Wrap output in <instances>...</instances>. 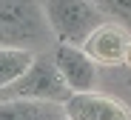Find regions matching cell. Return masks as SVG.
Masks as SVG:
<instances>
[{"label":"cell","mask_w":131,"mask_h":120,"mask_svg":"<svg viewBox=\"0 0 131 120\" xmlns=\"http://www.w3.org/2000/svg\"><path fill=\"white\" fill-rule=\"evenodd\" d=\"M51 37V26L37 0H0V46L31 49Z\"/></svg>","instance_id":"6da1fadb"},{"label":"cell","mask_w":131,"mask_h":120,"mask_svg":"<svg viewBox=\"0 0 131 120\" xmlns=\"http://www.w3.org/2000/svg\"><path fill=\"white\" fill-rule=\"evenodd\" d=\"M46 20L51 26V34L60 43L83 46L103 20V9L94 0H46L43 3Z\"/></svg>","instance_id":"7a4b0ae2"},{"label":"cell","mask_w":131,"mask_h":120,"mask_svg":"<svg viewBox=\"0 0 131 120\" xmlns=\"http://www.w3.org/2000/svg\"><path fill=\"white\" fill-rule=\"evenodd\" d=\"M14 97H31V100H49V103H66L71 97L69 83L63 80L60 69L54 63L51 54H37L34 63L29 66V71L20 77L14 86H9Z\"/></svg>","instance_id":"3957f363"},{"label":"cell","mask_w":131,"mask_h":120,"mask_svg":"<svg viewBox=\"0 0 131 120\" xmlns=\"http://www.w3.org/2000/svg\"><path fill=\"white\" fill-rule=\"evenodd\" d=\"M63 80L69 83V89L74 94L83 91H94L97 89V63L89 57V52L83 46H71V43H57L51 52Z\"/></svg>","instance_id":"277c9868"},{"label":"cell","mask_w":131,"mask_h":120,"mask_svg":"<svg viewBox=\"0 0 131 120\" xmlns=\"http://www.w3.org/2000/svg\"><path fill=\"white\" fill-rule=\"evenodd\" d=\"M83 49L89 52V57L97 63V66H117V63H125L128 57V49H131V34L123 23H111L105 20L85 37Z\"/></svg>","instance_id":"5b68a950"},{"label":"cell","mask_w":131,"mask_h":120,"mask_svg":"<svg viewBox=\"0 0 131 120\" xmlns=\"http://www.w3.org/2000/svg\"><path fill=\"white\" fill-rule=\"evenodd\" d=\"M66 120H131V109L114 97H105L97 91L71 94L63 103Z\"/></svg>","instance_id":"8992f818"},{"label":"cell","mask_w":131,"mask_h":120,"mask_svg":"<svg viewBox=\"0 0 131 120\" xmlns=\"http://www.w3.org/2000/svg\"><path fill=\"white\" fill-rule=\"evenodd\" d=\"M0 120H66V112L60 103L12 97L0 103Z\"/></svg>","instance_id":"52a82bcc"},{"label":"cell","mask_w":131,"mask_h":120,"mask_svg":"<svg viewBox=\"0 0 131 120\" xmlns=\"http://www.w3.org/2000/svg\"><path fill=\"white\" fill-rule=\"evenodd\" d=\"M34 52L31 49H12V46H0V89L14 86L20 77L29 71V66L34 63Z\"/></svg>","instance_id":"ba28073f"},{"label":"cell","mask_w":131,"mask_h":120,"mask_svg":"<svg viewBox=\"0 0 131 120\" xmlns=\"http://www.w3.org/2000/svg\"><path fill=\"white\" fill-rule=\"evenodd\" d=\"M94 3L108 12V14H114L120 20H131V0H94Z\"/></svg>","instance_id":"9c48e42d"},{"label":"cell","mask_w":131,"mask_h":120,"mask_svg":"<svg viewBox=\"0 0 131 120\" xmlns=\"http://www.w3.org/2000/svg\"><path fill=\"white\" fill-rule=\"evenodd\" d=\"M125 66H131V49H128V57H125Z\"/></svg>","instance_id":"30bf717a"},{"label":"cell","mask_w":131,"mask_h":120,"mask_svg":"<svg viewBox=\"0 0 131 120\" xmlns=\"http://www.w3.org/2000/svg\"><path fill=\"white\" fill-rule=\"evenodd\" d=\"M128 83H131V75H128Z\"/></svg>","instance_id":"8fae6325"}]
</instances>
